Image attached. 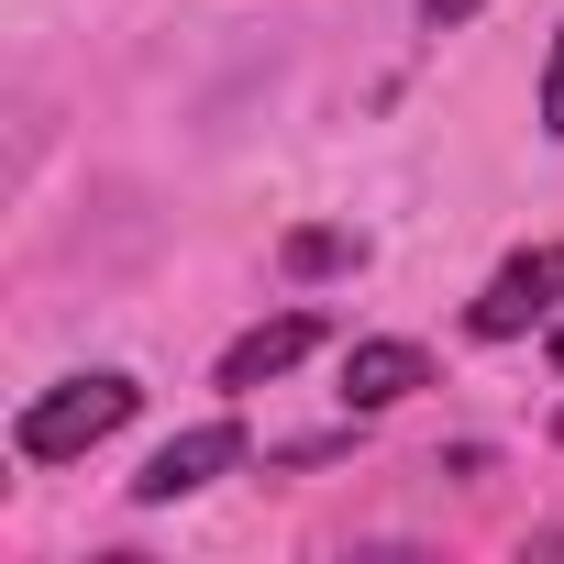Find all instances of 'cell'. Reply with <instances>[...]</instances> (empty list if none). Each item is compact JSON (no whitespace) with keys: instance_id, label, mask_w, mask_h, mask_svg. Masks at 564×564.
I'll return each mask as SVG.
<instances>
[{"instance_id":"ba28073f","label":"cell","mask_w":564,"mask_h":564,"mask_svg":"<svg viewBox=\"0 0 564 564\" xmlns=\"http://www.w3.org/2000/svg\"><path fill=\"white\" fill-rule=\"evenodd\" d=\"M421 23H432V34H454V23H476V0H421Z\"/></svg>"},{"instance_id":"5b68a950","label":"cell","mask_w":564,"mask_h":564,"mask_svg":"<svg viewBox=\"0 0 564 564\" xmlns=\"http://www.w3.org/2000/svg\"><path fill=\"white\" fill-rule=\"evenodd\" d=\"M311 344H322V322H311V311H276V322H254V333L221 355V388H265V377H289Z\"/></svg>"},{"instance_id":"8992f818","label":"cell","mask_w":564,"mask_h":564,"mask_svg":"<svg viewBox=\"0 0 564 564\" xmlns=\"http://www.w3.org/2000/svg\"><path fill=\"white\" fill-rule=\"evenodd\" d=\"M344 265H366V232H333V221L289 232V276H344Z\"/></svg>"},{"instance_id":"3957f363","label":"cell","mask_w":564,"mask_h":564,"mask_svg":"<svg viewBox=\"0 0 564 564\" xmlns=\"http://www.w3.org/2000/svg\"><path fill=\"white\" fill-rule=\"evenodd\" d=\"M243 465V421H199V432H177V443H155L144 454V476H133V509H177V498H199L210 476H232Z\"/></svg>"},{"instance_id":"7a4b0ae2","label":"cell","mask_w":564,"mask_h":564,"mask_svg":"<svg viewBox=\"0 0 564 564\" xmlns=\"http://www.w3.org/2000/svg\"><path fill=\"white\" fill-rule=\"evenodd\" d=\"M553 300H564V243H531V254H509L487 289H476V344H520L531 322H553Z\"/></svg>"},{"instance_id":"9c48e42d","label":"cell","mask_w":564,"mask_h":564,"mask_svg":"<svg viewBox=\"0 0 564 564\" xmlns=\"http://www.w3.org/2000/svg\"><path fill=\"white\" fill-rule=\"evenodd\" d=\"M553 366H564V322H553Z\"/></svg>"},{"instance_id":"277c9868","label":"cell","mask_w":564,"mask_h":564,"mask_svg":"<svg viewBox=\"0 0 564 564\" xmlns=\"http://www.w3.org/2000/svg\"><path fill=\"white\" fill-rule=\"evenodd\" d=\"M410 388H432V355L421 344H355L344 355V410H399Z\"/></svg>"},{"instance_id":"30bf717a","label":"cell","mask_w":564,"mask_h":564,"mask_svg":"<svg viewBox=\"0 0 564 564\" xmlns=\"http://www.w3.org/2000/svg\"><path fill=\"white\" fill-rule=\"evenodd\" d=\"M553 443H564V410H553Z\"/></svg>"},{"instance_id":"6da1fadb","label":"cell","mask_w":564,"mask_h":564,"mask_svg":"<svg viewBox=\"0 0 564 564\" xmlns=\"http://www.w3.org/2000/svg\"><path fill=\"white\" fill-rule=\"evenodd\" d=\"M133 410H144V388H133L122 366H89V377H56L45 399H23L12 443H23V465H67V454L111 443V432H122Z\"/></svg>"},{"instance_id":"52a82bcc","label":"cell","mask_w":564,"mask_h":564,"mask_svg":"<svg viewBox=\"0 0 564 564\" xmlns=\"http://www.w3.org/2000/svg\"><path fill=\"white\" fill-rule=\"evenodd\" d=\"M542 133L564 144V34H553V56H542Z\"/></svg>"}]
</instances>
